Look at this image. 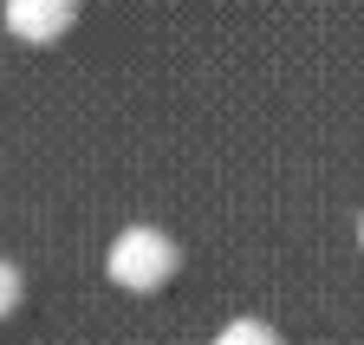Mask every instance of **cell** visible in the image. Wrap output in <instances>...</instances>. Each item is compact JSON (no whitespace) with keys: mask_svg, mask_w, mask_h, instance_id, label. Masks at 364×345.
<instances>
[{"mask_svg":"<svg viewBox=\"0 0 364 345\" xmlns=\"http://www.w3.org/2000/svg\"><path fill=\"white\" fill-rule=\"evenodd\" d=\"M358 241H364V222H358Z\"/></svg>","mask_w":364,"mask_h":345,"instance_id":"cell-5","label":"cell"},{"mask_svg":"<svg viewBox=\"0 0 364 345\" xmlns=\"http://www.w3.org/2000/svg\"><path fill=\"white\" fill-rule=\"evenodd\" d=\"M72 20H78L72 0H14V7H7V26L20 39H59Z\"/></svg>","mask_w":364,"mask_h":345,"instance_id":"cell-2","label":"cell"},{"mask_svg":"<svg viewBox=\"0 0 364 345\" xmlns=\"http://www.w3.org/2000/svg\"><path fill=\"white\" fill-rule=\"evenodd\" d=\"M215 345H280V332L260 326V319H235V326H221Z\"/></svg>","mask_w":364,"mask_h":345,"instance_id":"cell-3","label":"cell"},{"mask_svg":"<svg viewBox=\"0 0 364 345\" xmlns=\"http://www.w3.org/2000/svg\"><path fill=\"white\" fill-rule=\"evenodd\" d=\"M20 299H26V280H20V267H14V261H0V319H7V313L20 307Z\"/></svg>","mask_w":364,"mask_h":345,"instance_id":"cell-4","label":"cell"},{"mask_svg":"<svg viewBox=\"0 0 364 345\" xmlns=\"http://www.w3.org/2000/svg\"><path fill=\"white\" fill-rule=\"evenodd\" d=\"M176 241L163 235V228H124L117 241H111V254H105V267H111V280L117 287H130V293H156L169 274H176Z\"/></svg>","mask_w":364,"mask_h":345,"instance_id":"cell-1","label":"cell"}]
</instances>
